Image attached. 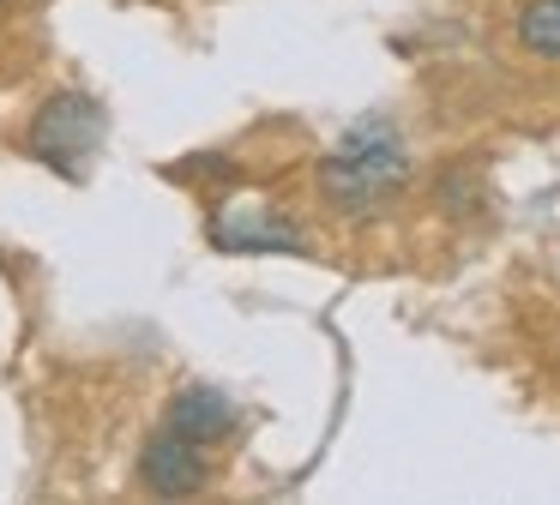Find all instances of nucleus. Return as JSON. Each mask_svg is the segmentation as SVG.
<instances>
[{"label":"nucleus","mask_w":560,"mask_h":505,"mask_svg":"<svg viewBox=\"0 0 560 505\" xmlns=\"http://www.w3.org/2000/svg\"><path fill=\"white\" fill-rule=\"evenodd\" d=\"M518 48L530 60L560 67V0H530V7L518 12Z\"/></svg>","instance_id":"nucleus-6"},{"label":"nucleus","mask_w":560,"mask_h":505,"mask_svg":"<svg viewBox=\"0 0 560 505\" xmlns=\"http://www.w3.org/2000/svg\"><path fill=\"white\" fill-rule=\"evenodd\" d=\"M103 132H109V115H103V103L91 91H55L49 103L31 115V156H43V168H55L61 180H79L91 168V156H97Z\"/></svg>","instance_id":"nucleus-2"},{"label":"nucleus","mask_w":560,"mask_h":505,"mask_svg":"<svg viewBox=\"0 0 560 505\" xmlns=\"http://www.w3.org/2000/svg\"><path fill=\"white\" fill-rule=\"evenodd\" d=\"M139 488L158 493V500H187V493H206L211 488V451L182 433L158 427L139 451Z\"/></svg>","instance_id":"nucleus-3"},{"label":"nucleus","mask_w":560,"mask_h":505,"mask_svg":"<svg viewBox=\"0 0 560 505\" xmlns=\"http://www.w3.org/2000/svg\"><path fill=\"white\" fill-rule=\"evenodd\" d=\"M211 240L223 252H307L302 228L271 204H223V211H211Z\"/></svg>","instance_id":"nucleus-4"},{"label":"nucleus","mask_w":560,"mask_h":505,"mask_svg":"<svg viewBox=\"0 0 560 505\" xmlns=\"http://www.w3.org/2000/svg\"><path fill=\"white\" fill-rule=\"evenodd\" d=\"M163 427L211 451V445L235 439V427H242V409H235V397L223 391V385L194 379V385H182V391L170 397V409H163Z\"/></svg>","instance_id":"nucleus-5"},{"label":"nucleus","mask_w":560,"mask_h":505,"mask_svg":"<svg viewBox=\"0 0 560 505\" xmlns=\"http://www.w3.org/2000/svg\"><path fill=\"white\" fill-rule=\"evenodd\" d=\"M404 175H410V156H404V144L392 132H350L314 168V187L338 216H368L404 187Z\"/></svg>","instance_id":"nucleus-1"}]
</instances>
